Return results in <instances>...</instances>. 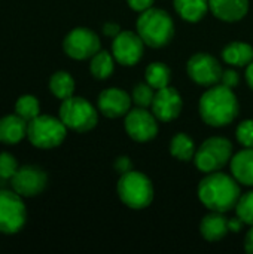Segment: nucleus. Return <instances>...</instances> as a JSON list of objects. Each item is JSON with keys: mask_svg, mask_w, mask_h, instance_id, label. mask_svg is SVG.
<instances>
[{"mask_svg": "<svg viewBox=\"0 0 253 254\" xmlns=\"http://www.w3.org/2000/svg\"><path fill=\"white\" fill-rule=\"evenodd\" d=\"M28 122L19 115H7L0 119V143L16 144L27 137Z\"/></svg>", "mask_w": 253, "mask_h": 254, "instance_id": "nucleus-19", "label": "nucleus"}, {"mask_svg": "<svg viewBox=\"0 0 253 254\" xmlns=\"http://www.w3.org/2000/svg\"><path fill=\"white\" fill-rule=\"evenodd\" d=\"M186 71L191 80L201 86H213L221 82L222 77V65L221 63L207 52H198L188 60Z\"/></svg>", "mask_w": 253, "mask_h": 254, "instance_id": "nucleus-10", "label": "nucleus"}, {"mask_svg": "<svg viewBox=\"0 0 253 254\" xmlns=\"http://www.w3.org/2000/svg\"><path fill=\"white\" fill-rule=\"evenodd\" d=\"M236 138L243 147L253 149V119H246L237 125Z\"/></svg>", "mask_w": 253, "mask_h": 254, "instance_id": "nucleus-29", "label": "nucleus"}, {"mask_svg": "<svg viewBox=\"0 0 253 254\" xmlns=\"http://www.w3.org/2000/svg\"><path fill=\"white\" fill-rule=\"evenodd\" d=\"M155 92H157V89H154L148 82H139V83H136V85L133 86V91H131L133 103H134L137 107L149 109V107L152 106Z\"/></svg>", "mask_w": 253, "mask_h": 254, "instance_id": "nucleus-27", "label": "nucleus"}, {"mask_svg": "<svg viewBox=\"0 0 253 254\" xmlns=\"http://www.w3.org/2000/svg\"><path fill=\"white\" fill-rule=\"evenodd\" d=\"M131 95L121 88H107L100 92L97 100L98 112L110 119L125 116L131 110Z\"/></svg>", "mask_w": 253, "mask_h": 254, "instance_id": "nucleus-15", "label": "nucleus"}, {"mask_svg": "<svg viewBox=\"0 0 253 254\" xmlns=\"http://www.w3.org/2000/svg\"><path fill=\"white\" fill-rule=\"evenodd\" d=\"M225 213L210 211L203 217L200 223V234L209 243H218L230 232V220L224 216Z\"/></svg>", "mask_w": 253, "mask_h": 254, "instance_id": "nucleus-17", "label": "nucleus"}, {"mask_svg": "<svg viewBox=\"0 0 253 254\" xmlns=\"http://www.w3.org/2000/svg\"><path fill=\"white\" fill-rule=\"evenodd\" d=\"M116 192L121 202L131 210H145L154 201L152 182L148 176L134 170L119 176Z\"/></svg>", "mask_w": 253, "mask_h": 254, "instance_id": "nucleus-4", "label": "nucleus"}, {"mask_svg": "<svg viewBox=\"0 0 253 254\" xmlns=\"http://www.w3.org/2000/svg\"><path fill=\"white\" fill-rule=\"evenodd\" d=\"M16 171H18L16 159L7 152H1L0 153V179H12Z\"/></svg>", "mask_w": 253, "mask_h": 254, "instance_id": "nucleus-30", "label": "nucleus"}, {"mask_svg": "<svg viewBox=\"0 0 253 254\" xmlns=\"http://www.w3.org/2000/svg\"><path fill=\"white\" fill-rule=\"evenodd\" d=\"M60 119L63 124L76 132H88L98 122L97 109L82 97H69L60 106Z\"/></svg>", "mask_w": 253, "mask_h": 254, "instance_id": "nucleus-5", "label": "nucleus"}, {"mask_svg": "<svg viewBox=\"0 0 253 254\" xmlns=\"http://www.w3.org/2000/svg\"><path fill=\"white\" fill-rule=\"evenodd\" d=\"M239 82H240L239 73H237L234 68H228V70H224V73H222V77H221V82H219V83H222V85H225V86H228V88L234 89V88L239 85Z\"/></svg>", "mask_w": 253, "mask_h": 254, "instance_id": "nucleus-31", "label": "nucleus"}, {"mask_svg": "<svg viewBox=\"0 0 253 254\" xmlns=\"http://www.w3.org/2000/svg\"><path fill=\"white\" fill-rule=\"evenodd\" d=\"M233 177L243 186L253 188V149L245 147L230 161Z\"/></svg>", "mask_w": 253, "mask_h": 254, "instance_id": "nucleus-18", "label": "nucleus"}, {"mask_svg": "<svg viewBox=\"0 0 253 254\" xmlns=\"http://www.w3.org/2000/svg\"><path fill=\"white\" fill-rule=\"evenodd\" d=\"M121 31H122L121 30V25L116 24V22H106L103 25V33L106 36H109V37H116Z\"/></svg>", "mask_w": 253, "mask_h": 254, "instance_id": "nucleus-34", "label": "nucleus"}, {"mask_svg": "<svg viewBox=\"0 0 253 254\" xmlns=\"http://www.w3.org/2000/svg\"><path fill=\"white\" fill-rule=\"evenodd\" d=\"M158 119L145 107L131 109L125 115L124 127L128 137L137 143H148L158 135Z\"/></svg>", "mask_w": 253, "mask_h": 254, "instance_id": "nucleus-9", "label": "nucleus"}, {"mask_svg": "<svg viewBox=\"0 0 253 254\" xmlns=\"http://www.w3.org/2000/svg\"><path fill=\"white\" fill-rule=\"evenodd\" d=\"M145 51V42L137 33L124 30L116 37H113L112 42V55L115 57L116 63H119L124 67H133L136 65Z\"/></svg>", "mask_w": 253, "mask_h": 254, "instance_id": "nucleus-12", "label": "nucleus"}, {"mask_svg": "<svg viewBox=\"0 0 253 254\" xmlns=\"http://www.w3.org/2000/svg\"><path fill=\"white\" fill-rule=\"evenodd\" d=\"M182 109H183V100L180 94L170 85L155 92L151 112L155 115V118L160 122H171L177 119Z\"/></svg>", "mask_w": 253, "mask_h": 254, "instance_id": "nucleus-14", "label": "nucleus"}, {"mask_svg": "<svg viewBox=\"0 0 253 254\" xmlns=\"http://www.w3.org/2000/svg\"><path fill=\"white\" fill-rule=\"evenodd\" d=\"M177 15L188 22L201 21L209 7V0H173Z\"/></svg>", "mask_w": 253, "mask_h": 254, "instance_id": "nucleus-21", "label": "nucleus"}, {"mask_svg": "<svg viewBox=\"0 0 253 254\" xmlns=\"http://www.w3.org/2000/svg\"><path fill=\"white\" fill-rule=\"evenodd\" d=\"M12 188L21 196H36L46 188V173L36 165H25L18 168L13 174Z\"/></svg>", "mask_w": 253, "mask_h": 254, "instance_id": "nucleus-13", "label": "nucleus"}, {"mask_svg": "<svg viewBox=\"0 0 253 254\" xmlns=\"http://www.w3.org/2000/svg\"><path fill=\"white\" fill-rule=\"evenodd\" d=\"M222 58L233 67H248L253 61V46L246 42H231L222 49Z\"/></svg>", "mask_w": 253, "mask_h": 254, "instance_id": "nucleus-20", "label": "nucleus"}, {"mask_svg": "<svg viewBox=\"0 0 253 254\" xmlns=\"http://www.w3.org/2000/svg\"><path fill=\"white\" fill-rule=\"evenodd\" d=\"M136 28L145 45L154 49L164 48L174 36V22L171 16L166 10L154 6L140 12Z\"/></svg>", "mask_w": 253, "mask_h": 254, "instance_id": "nucleus-3", "label": "nucleus"}, {"mask_svg": "<svg viewBox=\"0 0 253 254\" xmlns=\"http://www.w3.org/2000/svg\"><path fill=\"white\" fill-rule=\"evenodd\" d=\"M49 89L57 98L66 100L75 92V79L67 71H57L49 79Z\"/></svg>", "mask_w": 253, "mask_h": 254, "instance_id": "nucleus-25", "label": "nucleus"}, {"mask_svg": "<svg viewBox=\"0 0 253 254\" xmlns=\"http://www.w3.org/2000/svg\"><path fill=\"white\" fill-rule=\"evenodd\" d=\"M236 213L245 225L253 226V190L240 196L236 205Z\"/></svg>", "mask_w": 253, "mask_h": 254, "instance_id": "nucleus-28", "label": "nucleus"}, {"mask_svg": "<svg viewBox=\"0 0 253 254\" xmlns=\"http://www.w3.org/2000/svg\"><path fill=\"white\" fill-rule=\"evenodd\" d=\"M15 113L19 115L27 122H30L36 116L40 115V104H39L36 97H33V95H22L15 103Z\"/></svg>", "mask_w": 253, "mask_h": 254, "instance_id": "nucleus-26", "label": "nucleus"}, {"mask_svg": "<svg viewBox=\"0 0 253 254\" xmlns=\"http://www.w3.org/2000/svg\"><path fill=\"white\" fill-rule=\"evenodd\" d=\"M115 57L109 54L107 51H98L92 58L89 64V71L91 74L98 79V80H106L109 79L113 71H115Z\"/></svg>", "mask_w": 253, "mask_h": 254, "instance_id": "nucleus-23", "label": "nucleus"}, {"mask_svg": "<svg viewBox=\"0 0 253 254\" xmlns=\"http://www.w3.org/2000/svg\"><path fill=\"white\" fill-rule=\"evenodd\" d=\"M67 135V127L63 121L49 115H39L28 122L27 137L37 149L58 147Z\"/></svg>", "mask_w": 253, "mask_h": 254, "instance_id": "nucleus-6", "label": "nucleus"}, {"mask_svg": "<svg viewBox=\"0 0 253 254\" xmlns=\"http://www.w3.org/2000/svg\"><path fill=\"white\" fill-rule=\"evenodd\" d=\"M233 158V143L224 137H210L197 149L194 162L195 167L204 173L221 171Z\"/></svg>", "mask_w": 253, "mask_h": 254, "instance_id": "nucleus-7", "label": "nucleus"}, {"mask_svg": "<svg viewBox=\"0 0 253 254\" xmlns=\"http://www.w3.org/2000/svg\"><path fill=\"white\" fill-rule=\"evenodd\" d=\"M198 199L201 204L218 213H227L236 210V205L242 196L240 183L233 177L221 171L209 173L198 185Z\"/></svg>", "mask_w": 253, "mask_h": 254, "instance_id": "nucleus-2", "label": "nucleus"}, {"mask_svg": "<svg viewBox=\"0 0 253 254\" xmlns=\"http://www.w3.org/2000/svg\"><path fill=\"white\" fill-rule=\"evenodd\" d=\"M25 205L15 190H0V232L6 235L16 234L25 225Z\"/></svg>", "mask_w": 253, "mask_h": 254, "instance_id": "nucleus-8", "label": "nucleus"}, {"mask_svg": "<svg viewBox=\"0 0 253 254\" xmlns=\"http://www.w3.org/2000/svg\"><path fill=\"white\" fill-rule=\"evenodd\" d=\"M154 1L155 0H127L128 6L133 10H136V12H143V10L152 7L154 6Z\"/></svg>", "mask_w": 253, "mask_h": 254, "instance_id": "nucleus-33", "label": "nucleus"}, {"mask_svg": "<svg viewBox=\"0 0 253 254\" xmlns=\"http://www.w3.org/2000/svg\"><path fill=\"white\" fill-rule=\"evenodd\" d=\"M63 48L73 60H88L100 51L101 43L92 30L86 27H76L64 37Z\"/></svg>", "mask_w": 253, "mask_h": 254, "instance_id": "nucleus-11", "label": "nucleus"}, {"mask_svg": "<svg viewBox=\"0 0 253 254\" xmlns=\"http://www.w3.org/2000/svg\"><path fill=\"white\" fill-rule=\"evenodd\" d=\"M246 82L253 91V61L246 67Z\"/></svg>", "mask_w": 253, "mask_h": 254, "instance_id": "nucleus-36", "label": "nucleus"}, {"mask_svg": "<svg viewBox=\"0 0 253 254\" xmlns=\"http://www.w3.org/2000/svg\"><path fill=\"white\" fill-rule=\"evenodd\" d=\"M198 112L204 124L213 128H222L237 119L240 104L234 89L218 83L210 86L200 97Z\"/></svg>", "mask_w": 253, "mask_h": 254, "instance_id": "nucleus-1", "label": "nucleus"}, {"mask_svg": "<svg viewBox=\"0 0 253 254\" xmlns=\"http://www.w3.org/2000/svg\"><path fill=\"white\" fill-rule=\"evenodd\" d=\"M212 13L225 22H237L249 12V0H209Z\"/></svg>", "mask_w": 253, "mask_h": 254, "instance_id": "nucleus-16", "label": "nucleus"}, {"mask_svg": "<svg viewBox=\"0 0 253 254\" xmlns=\"http://www.w3.org/2000/svg\"><path fill=\"white\" fill-rule=\"evenodd\" d=\"M113 168L119 176H122V174L133 170V162H131V159L128 156H118L115 164H113Z\"/></svg>", "mask_w": 253, "mask_h": 254, "instance_id": "nucleus-32", "label": "nucleus"}, {"mask_svg": "<svg viewBox=\"0 0 253 254\" xmlns=\"http://www.w3.org/2000/svg\"><path fill=\"white\" fill-rule=\"evenodd\" d=\"M145 79L146 82L154 88V89H163L166 86L170 85V80H171V70L169 68V65H166L164 63L161 61H155V63H151L148 67H146V71H145Z\"/></svg>", "mask_w": 253, "mask_h": 254, "instance_id": "nucleus-24", "label": "nucleus"}, {"mask_svg": "<svg viewBox=\"0 0 253 254\" xmlns=\"http://www.w3.org/2000/svg\"><path fill=\"white\" fill-rule=\"evenodd\" d=\"M195 152H197L195 143L188 134L185 132L174 134V137L170 141V153L173 158L182 162H189L194 159Z\"/></svg>", "mask_w": 253, "mask_h": 254, "instance_id": "nucleus-22", "label": "nucleus"}, {"mask_svg": "<svg viewBox=\"0 0 253 254\" xmlns=\"http://www.w3.org/2000/svg\"><path fill=\"white\" fill-rule=\"evenodd\" d=\"M245 250L249 254H253V226H251L245 237Z\"/></svg>", "mask_w": 253, "mask_h": 254, "instance_id": "nucleus-35", "label": "nucleus"}]
</instances>
